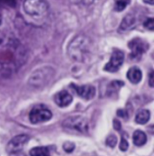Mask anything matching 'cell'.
<instances>
[{
    "label": "cell",
    "instance_id": "obj_1",
    "mask_svg": "<svg viewBox=\"0 0 154 156\" xmlns=\"http://www.w3.org/2000/svg\"><path fill=\"white\" fill-rule=\"evenodd\" d=\"M90 50L91 44L88 37L78 35L73 38L68 46V54L72 61L82 62L90 54Z\"/></svg>",
    "mask_w": 154,
    "mask_h": 156
},
{
    "label": "cell",
    "instance_id": "obj_2",
    "mask_svg": "<svg viewBox=\"0 0 154 156\" xmlns=\"http://www.w3.org/2000/svg\"><path fill=\"white\" fill-rule=\"evenodd\" d=\"M54 74L55 70L49 66L37 69L31 74L28 80V84L34 89H44L52 80Z\"/></svg>",
    "mask_w": 154,
    "mask_h": 156
},
{
    "label": "cell",
    "instance_id": "obj_3",
    "mask_svg": "<svg viewBox=\"0 0 154 156\" xmlns=\"http://www.w3.org/2000/svg\"><path fill=\"white\" fill-rule=\"evenodd\" d=\"M23 10L28 16L39 19L48 14L49 5L45 0H24Z\"/></svg>",
    "mask_w": 154,
    "mask_h": 156
},
{
    "label": "cell",
    "instance_id": "obj_4",
    "mask_svg": "<svg viewBox=\"0 0 154 156\" xmlns=\"http://www.w3.org/2000/svg\"><path fill=\"white\" fill-rule=\"evenodd\" d=\"M52 117L51 110L44 105L34 106L29 114V119L32 124L37 125L49 121Z\"/></svg>",
    "mask_w": 154,
    "mask_h": 156
},
{
    "label": "cell",
    "instance_id": "obj_5",
    "mask_svg": "<svg viewBox=\"0 0 154 156\" xmlns=\"http://www.w3.org/2000/svg\"><path fill=\"white\" fill-rule=\"evenodd\" d=\"M62 126L68 130L86 133L88 130V122L85 117L81 115H72L63 121Z\"/></svg>",
    "mask_w": 154,
    "mask_h": 156
},
{
    "label": "cell",
    "instance_id": "obj_6",
    "mask_svg": "<svg viewBox=\"0 0 154 156\" xmlns=\"http://www.w3.org/2000/svg\"><path fill=\"white\" fill-rule=\"evenodd\" d=\"M29 141V136L26 134H19L12 138L6 144V152L8 154H18L23 149Z\"/></svg>",
    "mask_w": 154,
    "mask_h": 156
},
{
    "label": "cell",
    "instance_id": "obj_7",
    "mask_svg": "<svg viewBox=\"0 0 154 156\" xmlns=\"http://www.w3.org/2000/svg\"><path fill=\"white\" fill-rule=\"evenodd\" d=\"M124 61V52L120 50H116L112 53L110 60L105 66L104 69L108 72H116L123 65Z\"/></svg>",
    "mask_w": 154,
    "mask_h": 156
},
{
    "label": "cell",
    "instance_id": "obj_8",
    "mask_svg": "<svg viewBox=\"0 0 154 156\" xmlns=\"http://www.w3.org/2000/svg\"><path fill=\"white\" fill-rule=\"evenodd\" d=\"M129 48L131 49V58L132 60H140L147 48H149V45L143 40L135 38L129 43Z\"/></svg>",
    "mask_w": 154,
    "mask_h": 156
},
{
    "label": "cell",
    "instance_id": "obj_9",
    "mask_svg": "<svg viewBox=\"0 0 154 156\" xmlns=\"http://www.w3.org/2000/svg\"><path fill=\"white\" fill-rule=\"evenodd\" d=\"M71 89H73L77 95L86 100H90L92 99L95 95H96V89L94 86L91 85H76V84H71L70 85Z\"/></svg>",
    "mask_w": 154,
    "mask_h": 156
},
{
    "label": "cell",
    "instance_id": "obj_10",
    "mask_svg": "<svg viewBox=\"0 0 154 156\" xmlns=\"http://www.w3.org/2000/svg\"><path fill=\"white\" fill-rule=\"evenodd\" d=\"M72 100H73L72 96L66 90H61L54 96V102L60 108H66L69 106Z\"/></svg>",
    "mask_w": 154,
    "mask_h": 156
},
{
    "label": "cell",
    "instance_id": "obj_11",
    "mask_svg": "<svg viewBox=\"0 0 154 156\" xmlns=\"http://www.w3.org/2000/svg\"><path fill=\"white\" fill-rule=\"evenodd\" d=\"M136 23H137V20H136L135 16H133L132 14H128L123 19V21H122L120 26H119L118 31L121 32V33L129 31L130 29H132V27H134L136 25Z\"/></svg>",
    "mask_w": 154,
    "mask_h": 156
},
{
    "label": "cell",
    "instance_id": "obj_12",
    "mask_svg": "<svg viewBox=\"0 0 154 156\" xmlns=\"http://www.w3.org/2000/svg\"><path fill=\"white\" fill-rule=\"evenodd\" d=\"M127 79L132 84H138L142 79V70L138 67H132L127 72Z\"/></svg>",
    "mask_w": 154,
    "mask_h": 156
},
{
    "label": "cell",
    "instance_id": "obj_13",
    "mask_svg": "<svg viewBox=\"0 0 154 156\" xmlns=\"http://www.w3.org/2000/svg\"><path fill=\"white\" fill-rule=\"evenodd\" d=\"M132 142L136 146H142L147 142V136L146 134L142 130H136L133 133L132 136Z\"/></svg>",
    "mask_w": 154,
    "mask_h": 156
},
{
    "label": "cell",
    "instance_id": "obj_14",
    "mask_svg": "<svg viewBox=\"0 0 154 156\" xmlns=\"http://www.w3.org/2000/svg\"><path fill=\"white\" fill-rule=\"evenodd\" d=\"M151 113L148 109H141L136 114L135 122L139 125H145L150 120Z\"/></svg>",
    "mask_w": 154,
    "mask_h": 156
},
{
    "label": "cell",
    "instance_id": "obj_15",
    "mask_svg": "<svg viewBox=\"0 0 154 156\" xmlns=\"http://www.w3.org/2000/svg\"><path fill=\"white\" fill-rule=\"evenodd\" d=\"M122 86H124V82L121 80H114V81L111 82L107 87V95L110 97H112L114 94L116 95Z\"/></svg>",
    "mask_w": 154,
    "mask_h": 156
},
{
    "label": "cell",
    "instance_id": "obj_16",
    "mask_svg": "<svg viewBox=\"0 0 154 156\" xmlns=\"http://www.w3.org/2000/svg\"><path fill=\"white\" fill-rule=\"evenodd\" d=\"M50 154L49 149L44 146L34 147L30 151V155L32 156H46Z\"/></svg>",
    "mask_w": 154,
    "mask_h": 156
},
{
    "label": "cell",
    "instance_id": "obj_17",
    "mask_svg": "<svg viewBox=\"0 0 154 156\" xmlns=\"http://www.w3.org/2000/svg\"><path fill=\"white\" fill-rule=\"evenodd\" d=\"M131 3V0H116L114 4V10L116 12H122L126 8V6Z\"/></svg>",
    "mask_w": 154,
    "mask_h": 156
},
{
    "label": "cell",
    "instance_id": "obj_18",
    "mask_svg": "<svg viewBox=\"0 0 154 156\" xmlns=\"http://www.w3.org/2000/svg\"><path fill=\"white\" fill-rule=\"evenodd\" d=\"M106 144L107 146H109L111 148H114L116 144H117V137L114 135V134H110L107 138V141H106Z\"/></svg>",
    "mask_w": 154,
    "mask_h": 156
},
{
    "label": "cell",
    "instance_id": "obj_19",
    "mask_svg": "<svg viewBox=\"0 0 154 156\" xmlns=\"http://www.w3.org/2000/svg\"><path fill=\"white\" fill-rule=\"evenodd\" d=\"M74 4L77 5H90L94 3H96L98 0H71Z\"/></svg>",
    "mask_w": 154,
    "mask_h": 156
},
{
    "label": "cell",
    "instance_id": "obj_20",
    "mask_svg": "<svg viewBox=\"0 0 154 156\" xmlns=\"http://www.w3.org/2000/svg\"><path fill=\"white\" fill-rule=\"evenodd\" d=\"M75 144H73V143H70V142H67L65 143L64 144H63V149H64V151L67 152V153H72L73 151H74V149H75Z\"/></svg>",
    "mask_w": 154,
    "mask_h": 156
},
{
    "label": "cell",
    "instance_id": "obj_21",
    "mask_svg": "<svg viewBox=\"0 0 154 156\" xmlns=\"http://www.w3.org/2000/svg\"><path fill=\"white\" fill-rule=\"evenodd\" d=\"M144 27L150 31H153L154 30V20L153 18H148L144 23H143Z\"/></svg>",
    "mask_w": 154,
    "mask_h": 156
},
{
    "label": "cell",
    "instance_id": "obj_22",
    "mask_svg": "<svg viewBox=\"0 0 154 156\" xmlns=\"http://www.w3.org/2000/svg\"><path fill=\"white\" fill-rule=\"evenodd\" d=\"M119 148H120V150L123 151V152H125V151L128 149V142L126 141L125 138L122 137L121 143H120V144H119Z\"/></svg>",
    "mask_w": 154,
    "mask_h": 156
},
{
    "label": "cell",
    "instance_id": "obj_23",
    "mask_svg": "<svg viewBox=\"0 0 154 156\" xmlns=\"http://www.w3.org/2000/svg\"><path fill=\"white\" fill-rule=\"evenodd\" d=\"M114 127L116 130H120L121 129V124H120V122L117 119H114Z\"/></svg>",
    "mask_w": 154,
    "mask_h": 156
},
{
    "label": "cell",
    "instance_id": "obj_24",
    "mask_svg": "<svg viewBox=\"0 0 154 156\" xmlns=\"http://www.w3.org/2000/svg\"><path fill=\"white\" fill-rule=\"evenodd\" d=\"M153 72H151V74H150V80H149V84H150L151 88H153Z\"/></svg>",
    "mask_w": 154,
    "mask_h": 156
},
{
    "label": "cell",
    "instance_id": "obj_25",
    "mask_svg": "<svg viewBox=\"0 0 154 156\" xmlns=\"http://www.w3.org/2000/svg\"><path fill=\"white\" fill-rule=\"evenodd\" d=\"M144 3L149 4V5H153V0H143Z\"/></svg>",
    "mask_w": 154,
    "mask_h": 156
}]
</instances>
